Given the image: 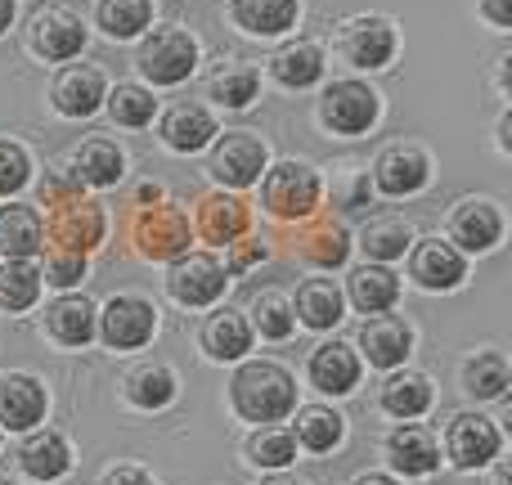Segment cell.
Instances as JSON below:
<instances>
[{
    "instance_id": "1",
    "label": "cell",
    "mask_w": 512,
    "mask_h": 485,
    "mask_svg": "<svg viewBox=\"0 0 512 485\" xmlns=\"http://www.w3.org/2000/svg\"><path fill=\"white\" fill-rule=\"evenodd\" d=\"M234 409H239L248 423H279L297 409V382L283 364L274 360H252L234 373L230 382Z\"/></svg>"
},
{
    "instance_id": "2",
    "label": "cell",
    "mask_w": 512,
    "mask_h": 485,
    "mask_svg": "<svg viewBox=\"0 0 512 485\" xmlns=\"http://www.w3.org/2000/svg\"><path fill=\"white\" fill-rule=\"evenodd\" d=\"M45 239H50L54 247L50 252H95L99 243H104V207L90 203V198H81V189H72V194H59V198H45Z\"/></svg>"
},
{
    "instance_id": "3",
    "label": "cell",
    "mask_w": 512,
    "mask_h": 485,
    "mask_svg": "<svg viewBox=\"0 0 512 485\" xmlns=\"http://www.w3.org/2000/svg\"><path fill=\"white\" fill-rule=\"evenodd\" d=\"M135 68H140L144 81H153V86H180V81H189L198 68L194 32H185V27H176V23L149 27L140 41V54H135Z\"/></svg>"
},
{
    "instance_id": "4",
    "label": "cell",
    "mask_w": 512,
    "mask_h": 485,
    "mask_svg": "<svg viewBox=\"0 0 512 485\" xmlns=\"http://www.w3.org/2000/svg\"><path fill=\"white\" fill-rule=\"evenodd\" d=\"M319 194H324V185H319V171L310 162L288 158L279 167H265L261 176V203L274 221H310Z\"/></svg>"
},
{
    "instance_id": "5",
    "label": "cell",
    "mask_w": 512,
    "mask_h": 485,
    "mask_svg": "<svg viewBox=\"0 0 512 485\" xmlns=\"http://www.w3.org/2000/svg\"><path fill=\"white\" fill-rule=\"evenodd\" d=\"M378 117H382V95L355 77L333 81V86L319 95V122L333 135H364L378 126Z\"/></svg>"
},
{
    "instance_id": "6",
    "label": "cell",
    "mask_w": 512,
    "mask_h": 485,
    "mask_svg": "<svg viewBox=\"0 0 512 485\" xmlns=\"http://www.w3.org/2000/svg\"><path fill=\"white\" fill-rule=\"evenodd\" d=\"M189 239H194L189 234V216L176 203H167V198L153 207H140V216L131 225V243L144 261H176V256L189 252Z\"/></svg>"
},
{
    "instance_id": "7",
    "label": "cell",
    "mask_w": 512,
    "mask_h": 485,
    "mask_svg": "<svg viewBox=\"0 0 512 485\" xmlns=\"http://www.w3.org/2000/svg\"><path fill=\"white\" fill-rule=\"evenodd\" d=\"M158 333V306L135 292H117L95 319V337H104V346L113 351H140Z\"/></svg>"
},
{
    "instance_id": "8",
    "label": "cell",
    "mask_w": 512,
    "mask_h": 485,
    "mask_svg": "<svg viewBox=\"0 0 512 485\" xmlns=\"http://www.w3.org/2000/svg\"><path fill=\"white\" fill-rule=\"evenodd\" d=\"M225 288H230V274H225V265L216 261V256L207 252H185L171 261L167 270V292L176 306L185 310H203V306H216V301L225 297Z\"/></svg>"
},
{
    "instance_id": "9",
    "label": "cell",
    "mask_w": 512,
    "mask_h": 485,
    "mask_svg": "<svg viewBox=\"0 0 512 485\" xmlns=\"http://www.w3.org/2000/svg\"><path fill=\"white\" fill-rule=\"evenodd\" d=\"M81 45H86V23H81V14H72L68 5H45V9H36L32 23H27V50L45 63L77 59Z\"/></svg>"
},
{
    "instance_id": "10",
    "label": "cell",
    "mask_w": 512,
    "mask_h": 485,
    "mask_svg": "<svg viewBox=\"0 0 512 485\" xmlns=\"http://www.w3.org/2000/svg\"><path fill=\"white\" fill-rule=\"evenodd\" d=\"M396 23L382 14H355L342 23V41H337V50H342V59L351 63V68H364V72H378L387 68L391 59H396Z\"/></svg>"
},
{
    "instance_id": "11",
    "label": "cell",
    "mask_w": 512,
    "mask_h": 485,
    "mask_svg": "<svg viewBox=\"0 0 512 485\" xmlns=\"http://www.w3.org/2000/svg\"><path fill=\"white\" fill-rule=\"evenodd\" d=\"M265 162H270V153L252 131H225L212 140V167L207 171L225 189H248L265 176Z\"/></svg>"
},
{
    "instance_id": "12",
    "label": "cell",
    "mask_w": 512,
    "mask_h": 485,
    "mask_svg": "<svg viewBox=\"0 0 512 485\" xmlns=\"http://www.w3.org/2000/svg\"><path fill=\"white\" fill-rule=\"evenodd\" d=\"M409 279L423 292H454L468 279V256L450 239H414L409 243Z\"/></svg>"
},
{
    "instance_id": "13",
    "label": "cell",
    "mask_w": 512,
    "mask_h": 485,
    "mask_svg": "<svg viewBox=\"0 0 512 485\" xmlns=\"http://www.w3.org/2000/svg\"><path fill=\"white\" fill-rule=\"evenodd\" d=\"M432 180V158L418 144H391L373 162V189L382 198H414Z\"/></svg>"
},
{
    "instance_id": "14",
    "label": "cell",
    "mask_w": 512,
    "mask_h": 485,
    "mask_svg": "<svg viewBox=\"0 0 512 485\" xmlns=\"http://www.w3.org/2000/svg\"><path fill=\"white\" fill-rule=\"evenodd\" d=\"M450 243L459 252H495L504 243V212L490 198H463L450 216Z\"/></svg>"
},
{
    "instance_id": "15",
    "label": "cell",
    "mask_w": 512,
    "mask_h": 485,
    "mask_svg": "<svg viewBox=\"0 0 512 485\" xmlns=\"http://www.w3.org/2000/svg\"><path fill=\"white\" fill-rule=\"evenodd\" d=\"M104 72L90 68V63H68L59 68V77L50 81V104L59 108L63 117H90L104 108Z\"/></svg>"
},
{
    "instance_id": "16",
    "label": "cell",
    "mask_w": 512,
    "mask_h": 485,
    "mask_svg": "<svg viewBox=\"0 0 512 485\" xmlns=\"http://www.w3.org/2000/svg\"><path fill=\"white\" fill-rule=\"evenodd\" d=\"M499 427L481 414H459L445 432V450H450L454 468L472 472V468H486L490 459H499Z\"/></svg>"
},
{
    "instance_id": "17",
    "label": "cell",
    "mask_w": 512,
    "mask_h": 485,
    "mask_svg": "<svg viewBox=\"0 0 512 485\" xmlns=\"http://www.w3.org/2000/svg\"><path fill=\"white\" fill-rule=\"evenodd\" d=\"M360 351L373 369H400L414 351V328L396 315H369L360 328Z\"/></svg>"
},
{
    "instance_id": "18",
    "label": "cell",
    "mask_w": 512,
    "mask_h": 485,
    "mask_svg": "<svg viewBox=\"0 0 512 485\" xmlns=\"http://www.w3.org/2000/svg\"><path fill=\"white\" fill-rule=\"evenodd\" d=\"M45 387L32 378V373H0V423L9 432H32L45 418Z\"/></svg>"
},
{
    "instance_id": "19",
    "label": "cell",
    "mask_w": 512,
    "mask_h": 485,
    "mask_svg": "<svg viewBox=\"0 0 512 485\" xmlns=\"http://www.w3.org/2000/svg\"><path fill=\"white\" fill-rule=\"evenodd\" d=\"M248 225H252V212H248V203H243L239 194L216 189V194L198 198V234H203L207 243L230 247V243H239L243 234H248Z\"/></svg>"
},
{
    "instance_id": "20",
    "label": "cell",
    "mask_w": 512,
    "mask_h": 485,
    "mask_svg": "<svg viewBox=\"0 0 512 485\" xmlns=\"http://www.w3.org/2000/svg\"><path fill=\"white\" fill-rule=\"evenodd\" d=\"M95 319H99L95 301L72 292V297H59L50 310H45V333H50L59 346H68V351H81V346L95 342Z\"/></svg>"
},
{
    "instance_id": "21",
    "label": "cell",
    "mask_w": 512,
    "mask_h": 485,
    "mask_svg": "<svg viewBox=\"0 0 512 485\" xmlns=\"http://www.w3.org/2000/svg\"><path fill=\"white\" fill-rule=\"evenodd\" d=\"M387 459H391V468L405 472V477H427V472L441 468V445H436V436L427 432V427L400 423L396 432L387 436Z\"/></svg>"
},
{
    "instance_id": "22",
    "label": "cell",
    "mask_w": 512,
    "mask_h": 485,
    "mask_svg": "<svg viewBox=\"0 0 512 485\" xmlns=\"http://www.w3.org/2000/svg\"><path fill=\"white\" fill-rule=\"evenodd\" d=\"M45 247L41 230V212L27 203H9L0 207V261H32Z\"/></svg>"
},
{
    "instance_id": "23",
    "label": "cell",
    "mask_w": 512,
    "mask_h": 485,
    "mask_svg": "<svg viewBox=\"0 0 512 485\" xmlns=\"http://www.w3.org/2000/svg\"><path fill=\"white\" fill-rule=\"evenodd\" d=\"M310 382L324 396H346L360 387V355L346 342H324L310 351Z\"/></svg>"
},
{
    "instance_id": "24",
    "label": "cell",
    "mask_w": 512,
    "mask_h": 485,
    "mask_svg": "<svg viewBox=\"0 0 512 485\" xmlns=\"http://www.w3.org/2000/svg\"><path fill=\"white\" fill-rule=\"evenodd\" d=\"M216 135H221L216 131V117L203 104H180L162 117V144L171 153H203Z\"/></svg>"
},
{
    "instance_id": "25",
    "label": "cell",
    "mask_w": 512,
    "mask_h": 485,
    "mask_svg": "<svg viewBox=\"0 0 512 485\" xmlns=\"http://www.w3.org/2000/svg\"><path fill=\"white\" fill-rule=\"evenodd\" d=\"M346 297H351V306L360 310V315H387L400 301V279L378 261L355 265L351 279H346Z\"/></svg>"
},
{
    "instance_id": "26",
    "label": "cell",
    "mask_w": 512,
    "mask_h": 485,
    "mask_svg": "<svg viewBox=\"0 0 512 485\" xmlns=\"http://www.w3.org/2000/svg\"><path fill=\"white\" fill-rule=\"evenodd\" d=\"M77 185L90 189H113L117 180L126 176V153L117 149L113 140H86L77 153H72V171H68Z\"/></svg>"
},
{
    "instance_id": "27",
    "label": "cell",
    "mask_w": 512,
    "mask_h": 485,
    "mask_svg": "<svg viewBox=\"0 0 512 485\" xmlns=\"http://www.w3.org/2000/svg\"><path fill=\"white\" fill-rule=\"evenodd\" d=\"M18 463H23V472L32 481H59L63 472L72 468V450H68V441H63V432L45 427V432H32L23 441Z\"/></svg>"
},
{
    "instance_id": "28",
    "label": "cell",
    "mask_w": 512,
    "mask_h": 485,
    "mask_svg": "<svg viewBox=\"0 0 512 485\" xmlns=\"http://www.w3.org/2000/svg\"><path fill=\"white\" fill-rule=\"evenodd\" d=\"M234 23L248 36H283L301 14V0H230Z\"/></svg>"
},
{
    "instance_id": "29",
    "label": "cell",
    "mask_w": 512,
    "mask_h": 485,
    "mask_svg": "<svg viewBox=\"0 0 512 485\" xmlns=\"http://www.w3.org/2000/svg\"><path fill=\"white\" fill-rule=\"evenodd\" d=\"M270 77L288 90H310L324 77V50L315 41H292L270 59Z\"/></svg>"
},
{
    "instance_id": "30",
    "label": "cell",
    "mask_w": 512,
    "mask_h": 485,
    "mask_svg": "<svg viewBox=\"0 0 512 485\" xmlns=\"http://www.w3.org/2000/svg\"><path fill=\"white\" fill-rule=\"evenodd\" d=\"M252 324L239 315V310H216L212 319L203 324V351L212 360H243L252 351Z\"/></svg>"
},
{
    "instance_id": "31",
    "label": "cell",
    "mask_w": 512,
    "mask_h": 485,
    "mask_svg": "<svg viewBox=\"0 0 512 485\" xmlns=\"http://www.w3.org/2000/svg\"><path fill=\"white\" fill-rule=\"evenodd\" d=\"M342 288H337L333 279H306L297 288V301H292V315H301V324L315 328V333H324V328H333L337 319H342Z\"/></svg>"
},
{
    "instance_id": "32",
    "label": "cell",
    "mask_w": 512,
    "mask_h": 485,
    "mask_svg": "<svg viewBox=\"0 0 512 485\" xmlns=\"http://www.w3.org/2000/svg\"><path fill=\"white\" fill-rule=\"evenodd\" d=\"M207 95L221 108H248L252 99L261 95V72H256L248 59H225L221 68L207 77Z\"/></svg>"
},
{
    "instance_id": "33",
    "label": "cell",
    "mask_w": 512,
    "mask_h": 485,
    "mask_svg": "<svg viewBox=\"0 0 512 485\" xmlns=\"http://www.w3.org/2000/svg\"><path fill=\"white\" fill-rule=\"evenodd\" d=\"M409 243H414V225H409L405 216H369V221H364V230H360L364 256H369V261H378V265L405 256Z\"/></svg>"
},
{
    "instance_id": "34",
    "label": "cell",
    "mask_w": 512,
    "mask_h": 485,
    "mask_svg": "<svg viewBox=\"0 0 512 485\" xmlns=\"http://www.w3.org/2000/svg\"><path fill=\"white\" fill-rule=\"evenodd\" d=\"M382 409H387L391 418H400V423H409V418L427 414L432 409V382L423 378V373H391L387 382H382Z\"/></svg>"
},
{
    "instance_id": "35",
    "label": "cell",
    "mask_w": 512,
    "mask_h": 485,
    "mask_svg": "<svg viewBox=\"0 0 512 485\" xmlns=\"http://www.w3.org/2000/svg\"><path fill=\"white\" fill-rule=\"evenodd\" d=\"M508 382H512V369H508L504 351H477L463 364V391L477 400H504Z\"/></svg>"
},
{
    "instance_id": "36",
    "label": "cell",
    "mask_w": 512,
    "mask_h": 485,
    "mask_svg": "<svg viewBox=\"0 0 512 485\" xmlns=\"http://www.w3.org/2000/svg\"><path fill=\"white\" fill-rule=\"evenodd\" d=\"M41 301V270L32 261H0V310L23 315Z\"/></svg>"
},
{
    "instance_id": "37",
    "label": "cell",
    "mask_w": 512,
    "mask_h": 485,
    "mask_svg": "<svg viewBox=\"0 0 512 485\" xmlns=\"http://www.w3.org/2000/svg\"><path fill=\"white\" fill-rule=\"evenodd\" d=\"M342 436H346V418L337 414V409L310 405V409H301L297 414V436H292V441L306 445L310 454H328V450L342 445Z\"/></svg>"
},
{
    "instance_id": "38",
    "label": "cell",
    "mask_w": 512,
    "mask_h": 485,
    "mask_svg": "<svg viewBox=\"0 0 512 485\" xmlns=\"http://www.w3.org/2000/svg\"><path fill=\"white\" fill-rule=\"evenodd\" d=\"M95 18H99V27H104L113 41H135V36L149 32L153 5L149 0H99Z\"/></svg>"
},
{
    "instance_id": "39",
    "label": "cell",
    "mask_w": 512,
    "mask_h": 485,
    "mask_svg": "<svg viewBox=\"0 0 512 485\" xmlns=\"http://www.w3.org/2000/svg\"><path fill=\"white\" fill-rule=\"evenodd\" d=\"M301 256H306L310 265H319V270H337V265H346V256H351V234L337 221H319L315 230L301 234Z\"/></svg>"
},
{
    "instance_id": "40",
    "label": "cell",
    "mask_w": 512,
    "mask_h": 485,
    "mask_svg": "<svg viewBox=\"0 0 512 485\" xmlns=\"http://www.w3.org/2000/svg\"><path fill=\"white\" fill-rule=\"evenodd\" d=\"M126 396L140 409H167L176 400V373L167 364H144V369H135L126 378Z\"/></svg>"
},
{
    "instance_id": "41",
    "label": "cell",
    "mask_w": 512,
    "mask_h": 485,
    "mask_svg": "<svg viewBox=\"0 0 512 485\" xmlns=\"http://www.w3.org/2000/svg\"><path fill=\"white\" fill-rule=\"evenodd\" d=\"M104 108L113 113L117 126H149L153 113H158V99H153V90L135 86V81H117L104 95Z\"/></svg>"
},
{
    "instance_id": "42",
    "label": "cell",
    "mask_w": 512,
    "mask_h": 485,
    "mask_svg": "<svg viewBox=\"0 0 512 485\" xmlns=\"http://www.w3.org/2000/svg\"><path fill=\"white\" fill-rule=\"evenodd\" d=\"M292 328H297L292 301L283 297L279 288L256 292V301H252V333L270 337V342H283V337H292Z\"/></svg>"
},
{
    "instance_id": "43",
    "label": "cell",
    "mask_w": 512,
    "mask_h": 485,
    "mask_svg": "<svg viewBox=\"0 0 512 485\" xmlns=\"http://www.w3.org/2000/svg\"><path fill=\"white\" fill-rule=\"evenodd\" d=\"M248 454L256 468H288V463L297 459V441H292V432H283V427H261L248 441Z\"/></svg>"
},
{
    "instance_id": "44",
    "label": "cell",
    "mask_w": 512,
    "mask_h": 485,
    "mask_svg": "<svg viewBox=\"0 0 512 485\" xmlns=\"http://www.w3.org/2000/svg\"><path fill=\"white\" fill-rule=\"evenodd\" d=\"M27 180H32V158H27V149L14 140H0V198L27 189Z\"/></svg>"
},
{
    "instance_id": "45",
    "label": "cell",
    "mask_w": 512,
    "mask_h": 485,
    "mask_svg": "<svg viewBox=\"0 0 512 485\" xmlns=\"http://www.w3.org/2000/svg\"><path fill=\"white\" fill-rule=\"evenodd\" d=\"M86 279V256L81 252H50L41 265V283L50 288H77Z\"/></svg>"
},
{
    "instance_id": "46",
    "label": "cell",
    "mask_w": 512,
    "mask_h": 485,
    "mask_svg": "<svg viewBox=\"0 0 512 485\" xmlns=\"http://www.w3.org/2000/svg\"><path fill=\"white\" fill-rule=\"evenodd\" d=\"M364 198H369V171L346 167V171H342V189H333V203H342V207H364Z\"/></svg>"
},
{
    "instance_id": "47",
    "label": "cell",
    "mask_w": 512,
    "mask_h": 485,
    "mask_svg": "<svg viewBox=\"0 0 512 485\" xmlns=\"http://www.w3.org/2000/svg\"><path fill=\"white\" fill-rule=\"evenodd\" d=\"M265 243H230V265H225V274H243V270H252L256 261H265Z\"/></svg>"
},
{
    "instance_id": "48",
    "label": "cell",
    "mask_w": 512,
    "mask_h": 485,
    "mask_svg": "<svg viewBox=\"0 0 512 485\" xmlns=\"http://www.w3.org/2000/svg\"><path fill=\"white\" fill-rule=\"evenodd\" d=\"M481 18H490L499 32H508L512 27V0H481Z\"/></svg>"
},
{
    "instance_id": "49",
    "label": "cell",
    "mask_w": 512,
    "mask_h": 485,
    "mask_svg": "<svg viewBox=\"0 0 512 485\" xmlns=\"http://www.w3.org/2000/svg\"><path fill=\"white\" fill-rule=\"evenodd\" d=\"M104 485H153V477L144 468H117V472H108Z\"/></svg>"
},
{
    "instance_id": "50",
    "label": "cell",
    "mask_w": 512,
    "mask_h": 485,
    "mask_svg": "<svg viewBox=\"0 0 512 485\" xmlns=\"http://www.w3.org/2000/svg\"><path fill=\"white\" fill-rule=\"evenodd\" d=\"M135 203H140V207H153V203H162V185H153V180H144V185L135 189Z\"/></svg>"
},
{
    "instance_id": "51",
    "label": "cell",
    "mask_w": 512,
    "mask_h": 485,
    "mask_svg": "<svg viewBox=\"0 0 512 485\" xmlns=\"http://www.w3.org/2000/svg\"><path fill=\"white\" fill-rule=\"evenodd\" d=\"M495 81H499V95H508V50L495 59Z\"/></svg>"
},
{
    "instance_id": "52",
    "label": "cell",
    "mask_w": 512,
    "mask_h": 485,
    "mask_svg": "<svg viewBox=\"0 0 512 485\" xmlns=\"http://www.w3.org/2000/svg\"><path fill=\"white\" fill-rule=\"evenodd\" d=\"M14 27V0H0V36Z\"/></svg>"
},
{
    "instance_id": "53",
    "label": "cell",
    "mask_w": 512,
    "mask_h": 485,
    "mask_svg": "<svg viewBox=\"0 0 512 485\" xmlns=\"http://www.w3.org/2000/svg\"><path fill=\"white\" fill-rule=\"evenodd\" d=\"M355 485H396V481L382 477V472H369V477H355Z\"/></svg>"
},
{
    "instance_id": "54",
    "label": "cell",
    "mask_w": 512,
    "mask_h": 485,
    "mask_svg": "<svg viewBox=\"0 0 512 485\" xmlns=\"http://www.w3.org/2000/svg\"><path fill=\"white\" fill-rule=\"evenodd\" d=\"M495 485H512V468H508V463H499V472H495Z\"/></svg>"
},
{
    "instance_id": "55",
    "label": "cell",
    "mask_w": 512,
    "mask_h": 485,
    "mask_svg": "<svg viewBox=\"0 0 512 485\" xmlns=\"http://www.w3.org/2000/svg\"><path fill=\"white\" fill-rule=\"evenodd\" d=\"M261 485H301V481H288V477H274V481H261Z\"/></svg>"
},
{
    "instance_id": "56",
    "label": "cell",
    "mask_w": 512,
    "mask_h": 485,
    "mask_svg": "<svg viewBox=\"0 0 512 485\" xmlns=\"http://www.w3.org/2000/svg\"><path fill=\"white\" fill-rule=\"evenodd\" d=\"M0 485H14V481H9V477H0Z\"/></svg>"
}]
</instances>
